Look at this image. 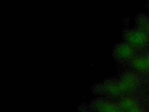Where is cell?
Here are the masks:
<instances>
[{"label": "cell", "instance_id": "cell-3", "mask_svg": "<svg viewBox=\"0 0 149 112\" xmlns=\"http://www.w3.org/2000/svg\"><path fill=\"white\" fill-rule=\"evenodd\" d=\"M124 37L127 43L133 46L143 44L146 40L145 34L138 30H130L124 33Z\"/></svg>", "mask_w": 149, "mask_h": 112}, {"label": "cell", "instance_id": "cell-1", "mask_svg": "<svg viewBox=\"0 0 149 112\" xmlns=\"http://www.w3.org/2000/svg\"><path fill=\"white\" fill-rule=\"evenodd\" d=\"M90 106L96 112H123L116 101L104 96L96 97L90 103Z\"/></svg>", "mask_w": 149, "mask_h": 112}, {"label": "cell", "instance_id": "cell-4", "mask_svg": "<svg viewBox=\"0 0 149 112\" xmlns=\"http://www.w3.org/2000/svg\"><path fill=\"white\" fill-rule=\"evenodd\" d=\"M132 66L138 71H144L147 66L146 60L141 57L134 58L131 63Z\"/></svg>", "mask_w": 149, "mask_h": 112}, {"label": "cell", "instance_id": "cell-5", "mask_svg": "<svg viewBox=\"0 0 149 112\" xmlns=\"http://www.w3.org/2000/svg\"><path fill=\"white\" fill-rule=\"evenodd\" d=\"M146 62H147V66H149V55L147 57V59H146Z\"/></svg>", "mask_w": 149, "mask_h": 112}, {"label": "cell", "instance_id": "cell-2", "mask_svg": "<svg viewBox=\"0 0 149 112\" xmlns=\"http://www.w3.org/2000/svg\"><path fill=\"white\" fill-rule=\"evenodd\" d=\"M113 57L118 61L127 60L133 57V47L127 42L116 43L112 50Z\"/></svg>", "mask_w": 149, "mask_h": 112}]
</instances>
